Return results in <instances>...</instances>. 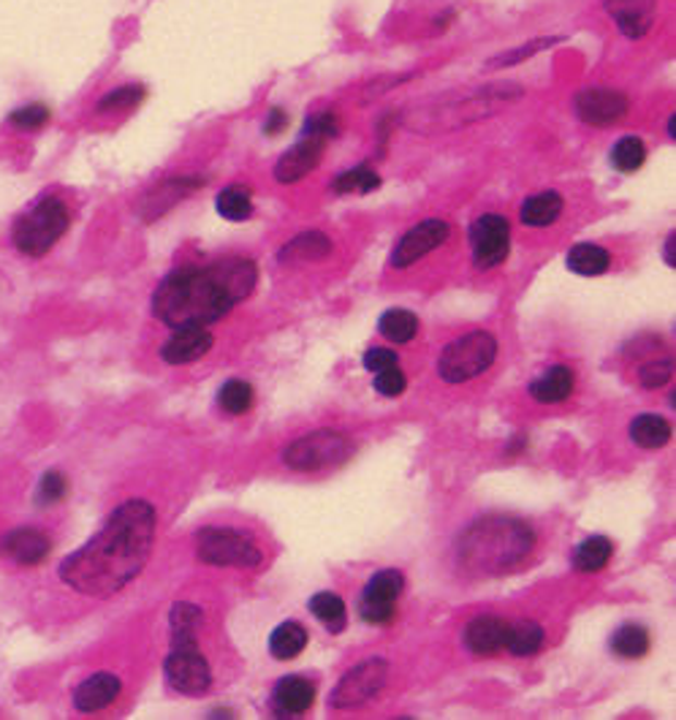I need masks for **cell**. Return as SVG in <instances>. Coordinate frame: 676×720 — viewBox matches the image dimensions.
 Wrapping results in <instances>:
<instances>
[{
    "label": "cell",
    "instance_id": "obj_26",
    "mask_svg": "<svg viewBox=\"0 0 676 720\" xmlns=\"http://www.w3.org/2000/svg\"><path fill=\"white\" fill-rule=\"evenodd\" d=\"M570 272L576 274H587V278H595V274H603L609 267H612V253L601 245H576L574 251L568 253L565 258Z\"/></svg>",
    "mask_w": 676,
    "mask_h": 720
},
{
    "label": "cell",
    "instance_id": "obj_7",
    "mask_svg": "<svg viewBox=\"0 0 676 720\" xmlns=\"http://www.w3.org/2000/svg\"><path fill=\"white\" fill-rule=\"evenodd\" d=\"M521 96V87L516 85H489V87H481V90H472L467 93V96H459L454 98V101L448 103H438V107H432V120H435V125H443V129H459V125H467V123H476V120H483L489 118V114L497 112L503 103L514 101V98Z\"/></svg>",
    "mask_w": 676,
    "mask_h": 720
},
{
    "label": "cell",
    "instance_id": "obj_19",
    "mask_svg": "<svg viewBox=\"0 0 676 720\" xmlns=\"http://www.w3.org/2000/svg\"><path fill=\"white\" fill-rule=\"evenodd\" d=\"M657 0H603L609 14L617 22L619 33L628 38H641L652 27Z\"/></svg>",
    "mask_w": 676,
    "mask_h": 720
},
{
    "label": "cell",
    "instance_id": "obj_41",
    "mask_svg": "<svg viewBox=\"0 0 676 720\" xmlns=\"http://www.w3.org/2000/svg\"><path fill=\"white\" fill-rule=\"evenodd\" d=\"M9 123L22 131H38L49 123V109L44 103H27V107L14 109L9 114Z\"/></svg>",
    "mask_w": 676,
    "mask_h": 720
},
{
    "label": "cell",
    "instance_id": "obj_47",
    "mask_svg": "<svg viewBox=\"0 0 676 720\" xmlns=\"http://www.w3.org/2000/svg\"><path fill=\"white\" fill-rule=\"evenodd\" d=\"M674 247H676V234H672V237H668V242H666V261L672 264V267H676V251H674Z\"/></svg>",
    "mask_w": 676,
    "mask_h": 720
},
{
    "label": "cell",
    "instance_id": "obj_16",
    "mask_svg": "<svg viewBox=\"0 0 676 720\" xmlns=\"http://www.w3.org/2000/svg\"><path fill=\"white\" fill-rule=\"evenodd\" d=\"M212 334L205 327H180L174 329L172 338L161 349V356L167 365H188V362L201 359L212 349Z\"/></svg>",
    "mask_w": 676,
    "mask_h": 720
},
{
    "label": "cell",
    "instance_id": "obj_10",
    "mask_svg": "<svg viewBox=\"0 0 676 720\" xmlns=\"http://www.w3.org/2000/svg\"><path fill=\"white\" fill-rule=\"evenodd\" d=\"M163 674H167V683L183 696H201L212 685L210 663L199 652L196 642L172 645V652L163 663Z\"/></svg>",
    "mask_w": 676,
    "mask_h": 720
},
{
    "label": "cell",
    "instance_id": "obj_25",
    "mask_svg": "<svg viewBox=\"0 0 676 720\" xmlns=\"http://www.w3.org/2000/svg\"><path fill=\"white\" fill-rule=\"evenodd\" d=\"M630 438L641 449H663L672 441V425L657 414H641L630 422Z\"/></svg>",
    "mask_w": 676,
    "mask_h": 720
},
{
    "label": "cell",
    "instance_id": "obj_42",
    "mask_svg": "<svg viewBox=\"0 0 676 720\" xmlns=\"http://www.w3.org/2000/svg\"><path fill=\"white\" fill-rule=\"evenodd\" d=\"M672 373H674V362L672 359L650 362V365H644L639 370L641 387H644V389H661L663 383H668Z\"/></svg>",
    "mask_w": 676,
    "mask_h": 720
},
{
    "label": "cell",
    "instance_id": "obj_3",
    "mask_svg": "<svg viewBox=\"0 0 676 720\" xmlns=\"http://www.w3.org/2000/svg\"><path fill=\"white\" fill-rule=\"evenodd\" d=\"M530 525L514 516H483L459 536L456 552L472 574H497L521 563L532 552Z\"/></svg>",
    "mask_w": 676,
    "mask_h": 720
},
{
    "label": "cell",
    "instance_id": "obj_40",
    "mask_svg": "<svg viewBox=\"0 0 676 720\" xmlns=\"http://www.w3.org/2000/svg\"><path fill=\"white\" fill-rule=\"evenodd\" d=\"M145 98V87L139 85H125L112 90L98 101V112H118V109H134L136 103Z\"/></svg>",
    "mask_w": 676,
    "mask_h": 720
},
{
    "label": "cell",
    "instance_id": "obj_9",
    "mask_svg": "<svg viewBox=\"0 0 676 720\" xmlns=\"http://www.w3.org/2000/svg\"><path fill=\"white\" fill-rule=\"evenodd\" d=\"M386 680L389 663L383 661V658L361 661L359 667H354L348 674H343V680L334 685L332 696H329V705H332L334 710H354V707L367 705V701H372L381 694Z\"/></svg>",
    "mask_w": 676,
    "mask_h": 720
},
{
    "label": "cell",
    "instance_id": "obj_6",
    "mask_svg": "<svg viewBox=\"0 0 676 720\" xmlns=\"http://www.w3.org/2000/svg\"><path fill=\"white\" fill-rule=\"evenodd\" d=\"M354 454V443L337 430H318L305 438H296L283 452V463L291 471L312 474V471L332 468V465L345 463Z\"/></svg>",
    "mask_w": 676,
    "mask_h": 720
},
{
    "label": "cell",
    "instance_id": "obj_35",
    "mask_svg": "<svg viewBox=\"0 0 676 720\" xmlns=\"http://www.w3.org/2000/svg\"><path fill=\"white\" fill-rule=\"evenodd\" d=\"M557 41H563V38H560V36L532 38V41L521 44V47H514V49H508V52L494 54V58L487 63V69H511V65H519V63H525V60H530L532 54H538V52H543V49L554 47Z\"/></svg>",
    "mask_w": 676,
    "mask_h": 720
},
{
    "label": "cell",
    "instance_id": "obj_2",
    "mask_svg": "<svg viewBox=\"0 0 676 720\" xmlns=\"http://www.w3.org/2000/svg\"><path fill=\"white\" fill-rule=\"evenodd\" d=\"M258 269L250 258H221L207 267H180L158 285L152 313L167 327H210L229 316L256 289Z\"/></svg>",
    "mask_w": 676,
    "mask_h": 720
},
{
    "label": "cell",
    "instance_id": "obj_37",
    "mask_svg": "<svg viewBox=\"0 0 676 720\" xmlns=\"http://www.w3.org/2000/svg\"><path fill=\"white\" fill-rule=\"evenodd\" d=\"M253 400H256V394H253V387L245 381H225L221 387V392H218V403H221L223 411H229V414L239 416L245 414V411H250Z\"/></svg>",
    "mask_w": 676,
    "mask_h": 720
},
{
    "label": "cell",
    "instance_id": "obj_14",
    "mask_svg": "<svg viewBox=\"0 0 676 720\" xmlns=\"http://www.w3.org/2000/svg\"><path fill=\"white\" fill-rule=\"evenodd\" d=\"M576 114L579 120L590 125H612L617 120L625 118V112L630 109L628 96H623L619 90H609V87H590V90H581L574 101Z\"/></svg>",
    "mask_w": 676,
    "mask_h": 720
},
{
    "label": "cell",
    "instance_id": "obj_13",
    "mask_svg": "<svg viewBox=\"0 0 676 720\" xmlns=\"http://www.w3.org/2000/svg\"><path fill=\"white\" fill-rule=\"evenodd\" d=\"M448 232L451 229L446 221H438V218H432V221H421L419 227L410 229V232L397 242V247H394L392 253V267L405 269L410 267V264H416L419 258H425L427 253L441 247L443 242L448 240Z\"/></svg>",
    "mask_w": 676,
    "mask_h": 720
},
{
    "label": "cell",
    "instance_id": "obj_23",
    "mask_svg": "<svg viewBox=\"0 0 676 720\" xmlns=\"http://www.w3.org/2000/svg\"><path fill=\"white\" fill-rule=\"evenodd\" d=\"M560 212H563V199H560V194H554V191H543V194L530 196V199L521 205L519 218L525 227L543 229V227H552V223L560 218Z\"/></svg>",
    "mask_w": 676,
    "mask_h": 720
},
{
    "label": "cell",
    "instance_id": "obj_30",
    "mask_svg": "<svg viewBox=\"0 0 676 720\" xmlns=\"http://www.w3.org/2000/svg\"><path fill=\"white\" fill-rule=\"evenodd\" d=\"M307 647V631L299 623H283L269 636V652L278 661H291Z\"/></svg>",
    "mask_w": 676,
    "mask_h": 720
},
{
    "label": "cell",
    "instance_id": "obj_43",
    "mask_svg": "<svg viewBox=\"0 0 676 720\" xmlns=\"http://www.w3.org/2000/svg\"><path fill=\"white\" fill-rule=\"evenodd\" d=\"M405 387H408V381H405V373L400 370L397 365H392V367H386V370L378 373L376 389H378V394H383V398H397V394L405 392Z\"/></svg>",
    "mask_w": 676,
    "mask_h": 720
},
{
    "label": "cell",
    "instance_id": "obj_32",
    "mask_svg": "<svg viewBox=\"0 0 676 720\" xmlns=\"http://www.w3.org/2000/svg\"><path fill=\"white\" fill-rule=\"evenodd\" d=\"M378 329H381V334L386 340L403 345V343H410V340L416 338V332H419V318H416L410 310L397 307V310L383 313V318L378 321Z\"/></svg>",
    "mask_w": 676,
    "mask_h": 720
},
{
    "label": "cell",
    "instance_id": "obj_1",
    "mask_svg": "<svg viewBox=\"0 0 676 720\" xmlns=\"http://www.w3.org/2000/svg\"><path fill=\"white\" fill-rule=\"evenodd\" d=\"M158 516L147 500H125L107 525L60 563V579L90 598H112L150 563Z\"/></svg>",
    "mask_w": 676,
    "mask_h": 720
},
{
    "label": "cell",
    "instance_id": "obj_15",
    "mask_svg": "<svg viewBox=\"0 0 676 720\" xmlns=\"http://www.w3.org/2000/svg\"><path fill=\"white\" fill-rule=\"evenodd\" d=\"M327 142L329 139H323V136L302 134V139L296 142L288 152H283V158L274 163V180L283 185H294L299 183L302 178H307V174L321 163Z\"/></svg>",
    "mask_w": 676,
    "mask_h": 720
},
{
    "label": "cell",
    "instance_id": "obj_11",
    "mask_svg": "<svg viewBox=\"0 0 676 720\" xmlns=\"http://www.w3.org/2000/svg\"><path fill=\"white\" fill-rule=\"evenodd\" d=\"M405 590V579L400 571L386 569L378 571L370 582H367L365 593L359 601V614L365 623L372 625H389L397 614V601Z\"/></svg>",
    "mask_w": 676,
    "mask_h": 720
},
{
    "label": "cell",
    "instance_id": "obj_22",
    "mask_svg": "<svg viewBox=\"0 0 676 720\" xmlns=\"http://www.w3.org/2000/svg\"><path fill=\"white\" fill-rule=\"evenodd\" d=\"M574 383H576V376L570 367L554 365V367H549L543 376H538L536 381L530 383V394H532V400H538V403L557 405V403H565V400L570 398V392H574Z\"/></svg>",
    "mask_w": 676,
    "mask_h": 720
},
{
    "label": "cell",
    "instance_id": "obj_38",
    "mask_svg": "<svg viewBox=\"0 0 676 720\" xmlns=\"http://www.w3.org/2000/svg\"><path fill=\"white\" fill-rule=\"evenodd\" d=\"M378 185H381V178H378L370 167H356L351 169V172L340 174L332 188L337 191V194H370Z\"/></svg>",
    "mask_w": 676,
    "mask_h": 720
},
{
    "label": "cell",
    "instance_id": "obj_24",
    "mask_svg": "<svg viewBox=\"0 0 676 720\" xmlns=\"http://www.w3.org/2000/svg\"><path fill=\"white\" fill-rule=\"evenodd\" d=\"M332 253V240L321 232H305L280 251V261L285 264H302V261H318Z\"/></svg>",
    "mask_w": 676,
    "mask_h": 720
},
{
    "label": "cell",
    "instance_id": "obj_36",
    "mask_svg": "<svg viewBox=\"0 0 676 720\" xmlns=\"http://www.w3.org/2000/svg\"><path fill=\"white\" fill-rule=\"evenodd\" d=\"M644 161H647V147L639 136H623V139L612 147V163L614 169H619V172L625 174L636 172V169L644 167Z\"/></svg>",
    "mask_w": 676,
    "mask_h": 720
},
{
    "label": "cell",
    "instance_id": "obj_48",
    "mask_svg": "<svg viewBox=\"0 0 676 720\" xmlns=\"http://www.w3.org/2000/svg\"><path fill=\"white\" fill-rule=\"evenodd\" d=\"M668 136H672V139L676 136V114L672 120H668Z\"/></svg>",
    "mask_w": 676,
    "mask_h": 720
},
{
    "label": "cell",
    "instance_id": "obj_12",
    "mask_svg": "<svg viewBox=\"0 0 676 720\" xmlns=\"http://www.w3.org/2000/svg\"><path fill=\"white\" fill-rule=\"evenodd\" d=\"M472 264L478 269H492L505 261L511 247V227L503 216H481L470 227Z\"/></svg>",
    "mask_w": 676,
    "mask_h": 720
},
{
    "label": "cell",
    "instance_id": "obj_31",
    "mask_svg": "<svg viewBox=\"0 0 676 720\" xmlns=\"http://www.w3.org/2000/svg\"><path fill=\"white\" fill-rule=\"evenodd\" d=\"M543 639H546V634H543L541 625L532 623V620H521V623L508 625V642H505V647H508L514 656L525 658L536 656L543 647Z\"/></svg>",
    "mask_w": 676,
    "mask_h": 720
},
{
    "label": "cell",
    "instance_id": "obj_21",
    "mask_svg": "<svg viewBox=\"0 0 676 720\" xmlns=\"http://www.w3.org/2000/svg\"><path fill=\"white\" fill-rule=\"evenodd\" d=\"M505 642H508V623L494 614L476 618L465 629V645L476 656H494V652L505 650Z\"/></svg>",
    "mask_w": 676,
    "mask_h": 720
},
{
    "label": "cell",
    "instance_id": "obj_45",
    "mask_svg": "<svg viewBox=\"0 0 676 720\" xmlns=\"http://www.w3.org/2000/svg\"><path fill=\"white\" fill-rule=\"evenodd\" d=\"M397 365V354L392 349H370L365 354V367L372 373H381L386 367Z\"/></svg>",
    "mask_w": 676,
    "mask_h": 720
},
{
    "label": "cell",
    "instance_id": "obj_33",
    "mask_svg": "<svg viewBox=\"0 0 676 720\" xmlns=\"http://www.w3.org/2000/svg\"><path fill=\"white\" fill-rule=\"evenodd\" d=\"M310 612L316 614L332 634H340V631L345 629V623H348L345 601L337 596V593H318V596H312Z\"/></svg>",
    "mask_w": 676,
    "mask_h": 720
},
{
    "label": "cell",
    "instance_id": "obj_18",
    "mask_svg": "<svg viewBox=\"0 0 676 720\" xmlns=\"http://www.w3.org/2000/svg\"><path fill=\"white\" fill-rule=\"evenodd\" d=\"M272 710L274 716H302L312 707L316 701V688H312L310 680L299 678V674H291V678H283L272 691Z\"/></svg>",
    "mask_w": 676,
    "mask_h": 720
},
{
    "label": "cell",
    "instance_id": "obj_4",
    "mask_svg": "<svg viewBox=\"0 0 676 720\" xmlns=\"http://www.w3.org/2000/svg\"><path fill=\"white\" fill-rule=\"evenodd\" d=\"M69 207L58 196H47V199L38 202L33 210H27L20 221L14 223V247L25 256H44L47 251H52V245L69 232Z\"/></svg>",
    "mask_w": 676,
    "mask_h": 720
},
{
    "label": "cell",
    "instance_id": "obj_20",
    "mask_svg": "<svg viewBox=\"0 0 676 720\" xmlns=\"http://www.w3.org/2000/svg\"><path fill=\"white\" fill-rule=\"evenodd\" d=\"M120 688H123V683H120V678H114V674L109 672L93 674V678H87L85 683L76 685L74 707L79 712L107 710V707L114 705V699L120 696Z\"/></svg>",
    "mask_w": 676,
    "mask_h": 720
},
{
    "label": "cell",
    "instance_id": "obj_5",
    "mask_svg": "<svg viewBox=\"0 0 676 720\" xmlns=\"http://www.w3.org/2000/svg\"><path fill=\"white\" fill-rule=\"evenodd\" d=\"M497 356V340L489 332H467L443 349L438 373L446 383H465L492 367Z\"/></svg>",
    "mask_w": 676,
    "mask_h": 720
},
{
    "label": "cell",
    "instance_id": "obj_27",
    "mask_svg": "<svg viewBox=\"0 0 676 720\" xmlns=\"http://www.w3.org/2000/svg\"><path fill=\"white\" fill-rule=\"evenodd\" d=\"M612 650L617 652L619 658H628V661L644 658L647 652H650V631L639 623L619 625L612 634Z\"/></svg>",
    "mask_w": 676,
    "mask_h": 720
},
{
    "label": "cell",
    "instance_id": "obj_39",
    "mask_svg": "<svg viewBox=\"0 0 676 720\" xmlns=\"http://www.w3.org/2000/svg\"><path fill=\"white\" fill-rule=\"evenodd\" d=\"M65 495H69V479L60 471H49V474L41 476L36 487V505L49 509V505H58Z\"/></svg>",
    "mask_w": 676,
    "mask_h": 720
},
{
    "label": "cell",
    "instance_id": "obj_29",
    "mask_svg": "<svg viewBox=\"0 0 676 720\" xmlns=\"http://www.w3.org/2000/svg\"><path fill=\"white\" fill-rule=\"evenodd\" d=\"M614 544L606 536H590L587 541H581L574 552V565L576 571H585V574H595L603 565L612 560Z\"/></svg>",
    "mask_w": 676,
    "mask_h": 720
},
{
    "label": "cell",
    "instance_id": "obj_8",
    "mask_svg": "<svg viewBox=\"0 0 676 720\" xmlns=\"http://www.w3.org/2000/svg\"><path fill=\"white\" fill-rule=\"evenodd\" d=\"M196 554L210 565H239V569H253L263 560L261 549L234 527H205L196 536Z\"/></svg>",
    "mask_w": 676,
    "mask_h": 720
},
{
    "label": "cell",
    "instance_id": "obj_46",
    "mask_svg": "<svg viewBox=\"0 0 676 720\" xmlns=\"http://www.w3.org/2000/svg\"><path fill=\"white\" fill-rule=\"evenodd\" d=\"M285 123H288V118H285L283 109H272V112H269V118H267V123H263V131H267L269 136H274L278 131L285 129Z\"/></svg>",
    "mask_w": 676,
    "mask_h": 720
},
{
    "label": "cell",
    "instance_id": "obj_34",
    "mask_svg": "<svg viewBox=\"0 0 676 720\" xmlns=\"http://www.w3.org/2000/svg\"><path fill=\"white\" fill-rule=\"evenodd\" d=\"M216 207L225 221H247L253 216L250 191L242 188V185H229L218 194Z\"/></svg>",
    "mask_w": 676,
    "mask_h": 720
},
{
    "label": "cell",
    "instance_id": "obj_44",
    "mask_svg": "<svg viewBox=\"0 0 676 720\" xmlns=\"http://www.w3.org/2000/svg\"><path fill=\"white\" fill-rule=\"evenodd\" d=\"M337 131H340L337 118H334L332 112H323V114H312V118L305 123V131H302V134H316L323 136V139H332V136H337Z\"/></svg>",
    "mask_w": 676,
    "mask_h": 720
},
{
    "label": "cell",
    "instance_id": "obj_17",
    "mask_svg": "<svg viewBox=\"0 0 676 720\" xmlns=\"http://www.w3.org/2000/svg\"><path fill=\"white\" fill-rule=\"evenodd\" d=\"M3 552L20 565H41L52 552V541L36 527H16L3 538Z\"/></svg>",
    "mask_w": 676,
    "mask_h": 720
},
{
    "label": "cell",
    "instance_id": "obj_28",
    "mask_svg": "<svg viewBox=\"0 0 676 720\" xmlns=\"http://www.w3.org/2000/svg\"><path fill=\"white\" fill-rule=\"evenodd\" d=\"M205 614L194 603H174L169 612V631H172V645H185V642H196Z\"/></svg>",
    "mask_w": 676,
    "mask_h": 720
}]
</instances>
